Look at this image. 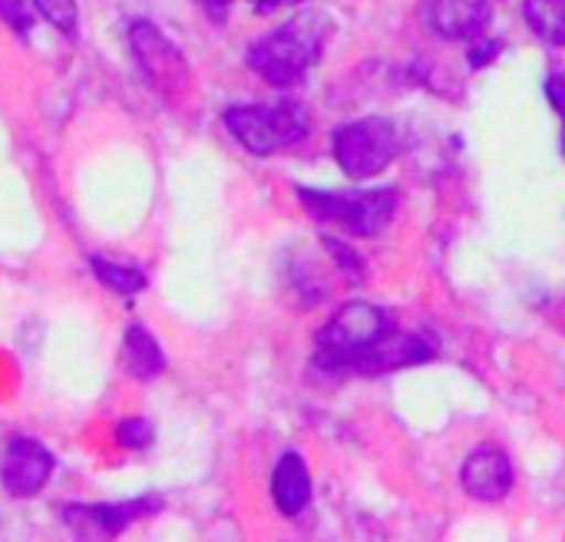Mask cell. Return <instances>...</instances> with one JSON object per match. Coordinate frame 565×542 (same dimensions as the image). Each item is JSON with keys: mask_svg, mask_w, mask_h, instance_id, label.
<instances>
[{"mask_svg": "<svg viewBox=\"0 0 565 542\" xmlns=\"http://www.w3.org/2000/svg\"><path fill=\"white\" fill-rule=\"evenodd\" d=\"M328 23L318 13H298L285 26L248 46V66L271 86H298L324 50Z\"/></svg>", "mask_w": 565, "mask_h": 542, "instance_id": "1", "label": "cell"}, {"mask_svg": "<svg viewBox=\"0 0 565 542\" xmlns=\"http://www.w3.org/2000/svg\"><path fill=\"white\" fill-rule=\"evenodd\" d=\"M394 328L391 311L371 301H348L334 318L318 331L315 361L324 371H354L358 361Z\"/></svg>", "mask_w": 565, "mask_h": 542, "instance_id": "2", "label": "cell"}, {"mask_svg": "<svg viewBox=\"0 0 565 542\" xmlns=\"http://www.w3.org/2000/svg\"><path fill=\"white\" fill-rule=\"evenodd\" d=\"M225 129L242 149L255 156H275L308 136V109L298 103L232 106L225 113Z\"/></svg>", "mask_w": 565, "mask_h": 542, "instance_id": "3", "label": "cell"}, {"mask_svg": "<svg viewBox=\"0 0 565 542\" xmlns=\"http://www.w3.org/2000/svg\"><path fill=\"white\" fill-rule=\"evenodd\" d=\"M301 205L318 219L341 225L344 232L358 238H374L381 235L397 209V192L394 189H367V192H318V189H298Z\"/></svg>", "mask_w": 565, "mask_h": 542, "instance_id": "4", "label": "cell"}, {"mask_svg": "<svg viewBox=\"0 0 565 542\" xmlns=\"http://www.w3.org/2000/svg\"><path fill=\"white\" fill-rule=\"evenodd\" d=\"M401 152V136L391 119L367 116L334 132V159L351 179H371L384 172Z\"/></svg>", "mask_w": 565, "mask_h": 542, "instance_id": "5", "label": "cell"}, {"mask_svg": "<svg viewBox=\"0 0 565 542\" xmlns=\"http://www.w3.org/2000/svg\"><path fill=\"white\" fill-rule=\"evenodd\" d=\"M129 46H132V56H136L146 83L156 93L172 96V93H182L185 89V83H189V63H185L182 50L159 26H152L149 20H136L129 26Z\"/></svg>", "mask_w": 565, "mask_h": 542, "instance_id": "6", "label": "cell"}, {"mask_svg": "<svg viewBox=\"0 0 565 542\" xmlns=\"http://www.w3.org/2000/svg\"><path fill=\"white\" fill-rule=\"evenodd\" d=\"M53 474V454L30 437H10L0 454V483L10 497H36Z\"/></svg>", "mask_w": 565, "mask_h": 542, "instance_id": "7", "label": "cell"}, {"mask_svg": "<svg viewBox=\"0 0 565 542\" xmlns=\"http://www.w3.org/2000/svg\"><path fill=\"white\" fill-rule=\"evenodd\" d=\"M440 351V344L427 334V331H404V328H391L361 361H358V374H384V371H401V368H414L424 361H434Z\"/></svg>", "mask_w": 565, "mask_h": 542, "instance_id": "8", "label": "cell"}, {"mask_svg": "<svg viewBox=\"0 0 565 542\" xmlns=\"http://www.w3.org/2000/svg\"><path fill=\"white\" fill-rule=\"evenodd\" d=\"M162 503L156 497H142L132 503H103V507H66L63 510V523L76 533V536H119L129 523L156 513Z\"/></svg>", "mask_w": 565, "mask_h": 542, "instance_id": "9", "label": "cell"}, {"mask_svg": "<svg viewBox=\"0 0 565 542\" xmlns=\"http://www.w3.org/2000/svg\"><path fill=\"white\" fill-rule=\"evenodd\" d=\"M460 487L480 503H500L513 490V464L500 447H477L463 470Z\"/></svg>", "mask_w": 565, "mask_h": 542, "instance_id": "10", "label": "cell"}, {"mask_svg": "<svg viewBox=\"0 0 565 542\" xmlns=\"http://www.w3.org/2000/svg\"><path fill=\"white\" fill-rule=\"evenodd\" d=\"M427 26L444 40H480L490 26V0H427Z\"/></svg>", "mask_w": 565, "mask_h": 542, "instance_id": "11", "label": "cell"}, {"mask_svg": "<svg viewBox=\"0 0 565 542\" xmlns=\"http://www.w3.org/2000/svg\"><path fill=\"white\" fill-rule=\"evenodd\" d=\"M271 500L285 517H298L311 503V474L301 454H285L271 474Z\"/></svg>", "mask_w": 565, "mask_h": 542, "instance_id": "12", "label": "cell"}, {"mask_svg": "<svg viewBox=\"0 0 565 542\" xmlns=\"http://www.w3.org/2000/svg\"><path fill=\"white\" fill-rule=\"evenodd\" d=\"M122 371L136 381H156L166 371V354L162 344L149 334L146 325L132 321L122 334V351H119Z\"/></svg>", "mask_w": 565, "mask_h": 542, "instance_id": "13", "label": "cell"}, {"mask_svg": "<svg viewBox=\"0 0 565 542\" xmlns=\"http://www.w3.org/2000/svg\"><path fill=\"white\" fill-rule=\"evenodd\" d=\"M523 13L540 40L565 46V0H526Z\"/></svg>", "mask_w": 565, "mask_h": 542, "instance_id": "14", "label": "cell"}, {"mask_svg": "<svg viewBox=\"0 0 565 542\" xmlns=\"http://www.w3.org/2000/svg\"><path fill=\"white\" fill-rule=\"evenodd\" d=\"M93 272L116 295H139L146 288V275L142 272L126 268V265H116V262H106V258H93Z\"/></svg>", "mask_w": 565, "mask_h": 542, "instance_id": "15", "label": "cell"}, {"mask_svg": "<svg viewBox=\"0 0 565 542\" xmlns=\"http://www.w3.org/2000/svg\"><path fill=\"white\" fill-rule=\"evenodd\" d=\"M36 10L66 36H76V0H33Z\"/></svg>", "mask_w": 565, "mask_h": 542, "instance_id": "16", "label": "cell"}, {"mask_svg": "<svg viewBox=\"0 0 565 542\" xmlns=\"http://www.w3.org/2000/svg\"><path fill=\"white\" fill-rule=\"evenodd\" d=\"M116 440H119V447H126V450H146V447L152 444V424L142 421V417L122 421V424L116 427Z\"/></svg>", "mask_w": 565, "mask_h": 542, "instance_id": "17", "label": "cell"}, {"mask_svg": "<svg viewBox=\"0 0 565 542\" xmlns=\"http://www.w3.org/2000/svg\"><path fill=\"white\" fill-rule=\"evenodd\" d=\"M324 245H328V252H331V258L338 262V268L351 278V281H361L364 278V262H361V255H354L344 242H338V238H324Z\"/></svg>", "mask_w": 565, "mask_h": 542, "instance_id": "18", "label": "cell"}, {"mask_svg": "<svg viewBox=\"0 0 565 542\" xmlns=\"http://www.w3.org/2000/svg\"><path fill=\"white\" fill-rule=\"evenodd\" d=\"M0 20L10 23L20 36L30 30V10H26V0H0Z\"/></svg>", "mask_w": 565, "mask_h": 542, "instance_id": "19", "label": "cell"}, {"mask_svg": "<svg viewBox=\"0 0 565 542\" xmlns=\"http://www.w3.org/2000/svg\"><path fill=\"white\" fill-rule=\"evenodd\" d=\"M546 96H550V103L559 109L565 116V76L563 73H553L550 76V83H546Z\"/></svg>", "mask_w": 565, "mask_h": 542, "instance_id": "20", "label": "cell"}, {"mask_svg": "<svg viewBox=\"0 0 565 542\" xmlns=\"http://www.w3.org/2000/svg\"><path fill=\"white\" fill-rule=\"evenodd\" d=\"M202 10H205V17L209 20H215V23H225V17H228V7H232V0H195Z\"/></svg>", "mask_w": 565, "mask_h": 542, "instance_id": "21", "label": "cell"}, {"mask_svg": "<svg viewBox=\"0 0 565 542\" xmlns=\"http://www.w3.org/2000/svg\"><path fill=\"white\" fill-rule=\"evenodd\" d=\"M497 50H500V46H480V50L470 53V63H473V66H487V60L497 56Z\"/></svg>", "mask_w": 565, "mask_h": 542, "instance_id": "22", "label": "cell"}, {"mask_svg": "<svg viewBox=\"0 0 565 542\" xmlns=\"http://www.w3.org/2000/svg\"><path fill=\"white\" fill-rule=\"evenodd\" d=\"M258 13H268V10H275L278 3H285V0H248Z\"/></svg>", "mask_w": 565, "mask_h": 542, "instance_id": "23", "label": "cell"}, {"mask_svg": "<svg viewBox=\"0 0 565 542\" xmlns=\"http://www.w3.org/2000/svg\"><path fill=\"white\" fill-rule=\"evenodd\" d=\"M563 152H565V132H563Z\"/></svg>", "mask_w": 565, "mask_h": 542, "instance_id": "24", "label": "cell"}, {"mask_svg": "<svg viewBox=\"0 0 565 542\" xmlns=\"http://www.w3.org/2000/svg\"><path fill=\"white\" fill-rule=\"evenodd\" d=\"M291 3H301V0H291Z\"/></svg>", "mask_w": 565, "mask_h": 542, "instance_id": "25", "label": "cell"}]
</instances>
